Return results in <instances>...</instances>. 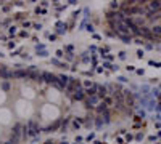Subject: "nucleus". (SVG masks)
Wrapping results in <instances>:
<instances>
[{
  "instance_id": "f257e3e1",
  "label": "nucleus",
  "mask_w": 161,
  "mask_h": 144,
  "mask_svg": "<svg viewBox=\"0 0 161 144\" xmlns=\"http://www.w3.org/2000/svg\"><path fill=\"white\" fill-rule=\"evenodd\" d=\"M82 96H84V94H82V90H74V98H76V99H81Z\"/></svg>"
}]
</instances>
